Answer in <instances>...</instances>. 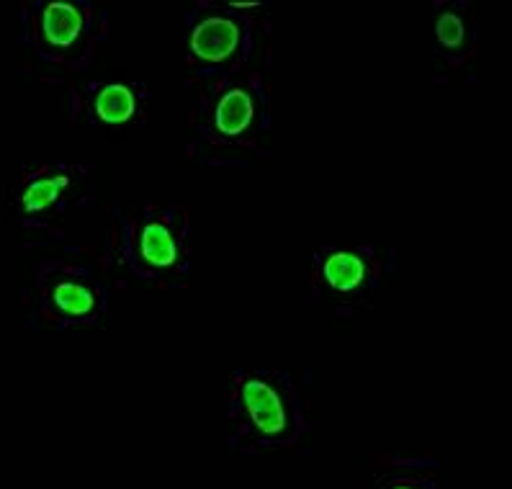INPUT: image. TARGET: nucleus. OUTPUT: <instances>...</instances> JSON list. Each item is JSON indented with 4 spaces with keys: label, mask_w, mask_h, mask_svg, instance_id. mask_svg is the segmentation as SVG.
Masks as SVG:
<instances>
[{
    "label": "nucleus",
    "mask_w": 512,
    "mask_h": 489,
    "mask_svg": "<svg viewBox=\"0 0 512 489\" xmlns=\"http://www.w3.org/2000/svg\"><path fill=\"white\" fill-rule=\"evenodd\" d=\"M242 407L253 428L266 438H278L289 428V412H286L284 399L276 387H271L263 379H247L242 384Z\"/></svg>",
    "instance_id": "f257e3e1"
},
{
    "label": "nucleus",
    "mask_w": 512,
    "mask_h": 489,
    "mask_svg": "<svg viewBox=\"0 0 512 489\" xmlns=\"http://www.w3.org/2000/svg\"><path fill=\"white\" fill-rule=\"evenodd\" d=\"M237 47H240V29L232 19L211 16L191 31V52L201 62H211V65L227 62L235 55Z\"/></svg>",
    "instance_id": "f03ea898"
},
{
    "label": "nucleus",
    "mask_w": 512,
    "mask_h": 489,
    "mask_svg": "<svg viewBox=\"0 0 512 489\" xmlns=\"http://www.w3.org/2000/svg\"><path fill=\"white\" fill-rule=\"evenodd\" d=\"M83 34V13L75 3L52 0L42 11V37L57 49L73 47Z\"/></svg>",
    "instance_id": "7ed1b4c3"
},
{
    "label": "nucleus",
    "mask_w": 512,
    "mask_h": 489,
    "mask_svg": "<svg viewBox=\"0 0 512 489\" xmlns=\"http://www.w3.org/2000/svg\"><path fill=\"white\" fill-rule=\"evenodd\" d=\"M253 116V96L245 88H232V91H227L219 98L217 111H214V127L224 137H240V134H245L250 129Z\"/></svg>",
    "instance_id": "20e7f679"
},
{
    "label": "nucleus",
    "mask_w": 512,
    "mask_h": 489,
    "mask_svg": "<svg viewBox=\"0 0 512 489\" xmlns=\"http://www.w3.org/2000/svg\"><path fill=\"white\" fill-rule=\"evenodd\" d=\"M93 109H96V116L103 124L121 127V124L132 121V116L137 114V96H134L129 85L111 83L98 91L96 101H93Z\"/></svg>",
    "instance_id": "39448f33"
},
{
    "label": "nucleus",
    "mask_w": 512,
    "mask_h": 489,
    "mask_svg": "<svg viewBox=\"0 0 512 489\" xmlns=\"http://www.w3.org/2000/svg\"><path fill=\"white\" fill-rule=\"evenodd\" d=\"M322 276H325V281L330 284V289L348 294V291H356L358 286L366 281V263H363V258H358L356 253L338 250V253H332L330 258L325 260Z\"/></svg>",
    "instance_id": "423d86ee"
},
{
    "label": "nucleus",
    "mask_w": 512,
    "mask_h": 489,
    "mask_svg": "<svg viewBox=\"0 0 512 489\" xmlns=\"http://www.w3.org/2000/svg\"><path fill=\"white\" fill-rule=\"evenodd\" d=\"M139 255L152 268H170L178 260V242L165 224L152 222L139 235Z\"/></svg>",
    "instance_id": "0eeeda50"
},
{
    "label": "nucleus",
    "mask_w": 512,
    "mask_h": 489,
    "mask_svg": "<svg viewBox=\"0 0 512 489\" xmlns=\"http://www.w3.org/2000/svg\"><path fill=\"white\" fill-rule=\"evenodd\" d=\"M70 176L67 173H55V176H42L31 181L21 191V212L24 214H42L60 201V196L70 188Z\"/></svg>",
    "instance_id": "6e6552de"
},
{
    "label": "nucleus",
    "mask_w": 512,
    "mask_h": 489,
    "mask_svg": "<svg viewBox=\"0 0 512 489\" xmlns=\"http://www.w3.org/2000/svg\"><path fill=\"white\" fill-rule=\"evenodd\" d=\"M52 304L67 317H88L96 309V296L78 281H62L52 289Z\"/></svg>",
    "instance_id": "1a4fd4ad"
},
{
    "label": "nucleus",
    "mask_w": 512,
    "mask_h": 489,
    "mask_svg": "<svg viewBox=\"0 0 512 489\" xmlns=\"http://www.w3.org/2000/svg\"><path fill=\"white\" fill-rule=\"evenodd\" d=\"M435 37L446 49H461L466 42V29L461 16L453 11H443L435 21Z\"/></svg>",
    "instance_id": "9d476101"
},
{
    "label": "nucleus",
    "mask_w": 512,
    "mask_h": 489,
    "mask_svg": "<svg viewBox=\"0 0 512 489\" xmlns=\"http://www.w3.org/2000/svg\"><path fill=\"white\" fill-rule=\"evenodd\" d=\"M229 6H232V8H255V6H258V3H245V0H232Z\"/></svg>",
    "instance_id": "9b49d317"
},
{
    "label": "nucleus",
    "mask_w": 512,
    "mask_h": 489,
    "mask_svg": "<svg viewBox=\"0 0 512 489\" xmlns=\"http://www.w3.org/2000/svg\"><path fill=\"white\" fill-rule=\"evenodd\" d=\"M394 489H412V487H394Z\"/></svg>",
    "instance_id": "f8f14e48"
}]
</instances>
